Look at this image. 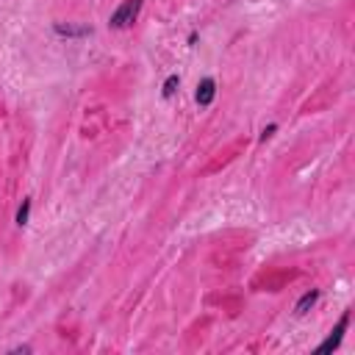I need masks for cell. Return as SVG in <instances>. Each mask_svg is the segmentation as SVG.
Returning <instances> with one entry per match:
<instances>
[{"label":"cell","mask_w":355,"mask_h":355,"mask_svg":"<svg viewBox=\"0 0 355 355\" xmlns=\"http://www.w3.org/2000/svg\"><path fill=\"white\" fill-rule=\"evenodd\" d=\"M141 6H144V0H122V3L111 11V17H108V28H114V31H125V28H130V25L136 22Z\"/></svg>","instance_id":"1"},{"label":"cell","mask_w":355,"mask_h":355,"mask_svg":"<svg viewBox=\"0 0 355 355\" xmlns=\"http://www.w3.org/2000/svg\"><path fill=\"white\" fill-rule=\"evenodd\" d=\"M347 327H349V311H344V313H341V319H338V322H336V327L324 336V341L316 347V352H319V355H327V352L338 349V344H341V338H344Z\"/></svg>","instance_id":"2"},{"label":"cell","mask_w":355,"mask_h":355,"mask_svg":"<svg viewBox=\"0 0 355 355\" xmlns=\"http://www.w3.org/2000/svg\"><path fill=\"white\" fill-rule=\"evenodd\" d=\"M53 33L61 39H86L92 36L89 25H72V22H53Z\"/></svg>","instance_id":"3"},{"label":"cell","mask_w":355,"mask_h":355,"mask_svg":"<svg viewBox=\"0 0 355 355\" xmlns=\"http://www.w3.org/2000/svg\"><path fill=\"white\" fill-rule=\"evenodd\" d=\"M214 97H216V80H214V78H202V80L197 83V92H194L197 105H200V108H208V105L214 103Z\"/></svg>","instance_id":"4"},{"label":"cell","mask_w":355,"mask_h":355,"mask_svg":"<svg viewBox=\"0 0 355 355\" xmlns=\"http://www.w3.org/2000/svg\"><path fill=\"white\" fill-rule=\"evenodd\" d=\"M319 297H322V291L319 288H311V291H305L300 300H297V305H294V313L297 316H305L316 302H319Z\"/></svg>","instance_id":"5"},{"label":"cell","mask_w":355,"mask_h":355,"mask_svg":"<svg viewBox=\"0 0 355 355\" xmlns=\"http://www.w3.org/2000/svg\"><path fill=\"white\" fill-rule=\"evenodd\" d=\"M180 89V75H166V80H164V86H161V97L164 100H169V97H175V92Z\"/></svg>","instance_id":"6"},{"label":"cell","mask_w":355,"mask_h":355,"mask_svg":"<svg viewBox=\"0 0 355 355\" xmlns=\"http://www.w3.org/2000/svg\"><path fill=\"white\" fill-rule=\"evenodd\" d=\"M31 205H33V202L25 197V200H22V205L17 208V216H14V222H17L19 227H25V225H28V219H31Z\"/></svg>","instance_id":"7"},{"label":"cell","mask_w":355,"mask_h":355,"mask_svg":"<svg viewBox=\"0 0 355 355\" xmlns=\"http://www.w3.org/2000/svg\"><path fill=\"white\" fill-rule=\"evenodd\" d=\"M275 130H277V125L272 122V125H266V128L261 130V136H258V139H261V141H266V139H272V136H275Z\"/></svg>","instance_id":"8"},{"label":"cell","mask_w":355,"mask_h":355,"mask_svg":"<svg viewBox=\"0 0 355 355\" xmlns=\"http://www.w3.org/2000/svg\"><path fill=\"white\" fill-rule=\"evenodd\" d=\"M186 42H189V44H191V47H194V44H197V31H191V33H189V39H186Z\"/></svg>","instance_id":"9"}]
</instances>
